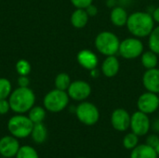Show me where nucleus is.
Instances as JSON below:
<instances>
[{"mask_svg": "<svg viewBox=\"0 0 159 158\" xmlns=\"http://www.w3.org/2000/svg\"><path fill=\"white\" fill-rule=\"evenodd\" d=\"M152 16H153V18H154L155 22H157V23H159V7H157L154 10V12H153Z\"/></svg>", "mask_w": 159, "mask_h": 158, "instance_id": "nucleus-33", "label": "nucleus"}, {"mask_svg": "<svg viewBox=\"0 0 159 158\" xmlns=\"http://www.w3.org/2000/svg\"><path fill=\"white\" fill-rule=\"evenodd\" d=\"M141 62L146 70L157 68L158 64V55L152 50L143 51V53L141 55Z\"/></svg>", "mask_w": 159, "mask_h": 158, "instance_id": "nucleus-20", "label": "nucleus"}, {"mask_svg": "<svg viewBox=\"0 0 159 158\" xmlns=\"http://www.w3.org/2000/svg\"><path fill=\"white\" fill-rule=\"evenodd\" d=\"M155 150H156V152H157V156H159V142H158V143L157 144V146L155 147Z\"/></svg>", "mask_w": 159, "mask_h": 158, "instance_id": "nucleus-35", "label": "nucleus"}, {"mask_svg": "<svg viewBox=\"0 0 159 158\" xmlns=\"http://www.w3.org/2000/svg\"><path fill=\"white\" fill-rule=\"evenodd\" d=\"M9 110H11V109H10L8 100H7V99L0 100V115H6L8 113Z\"/></svg>", "mask_w": 159, "mask_h": 158, "instance_id": "nucleus-29", "label": "nucleus"}, {"mask_svg": "<svg viewBox=\"0 0 159 158\" xmlns=\"http://www.w3.org/2000/svg\"><path fill=\"white\" fill-rule=\"evenodd\" d=\"M130 118L131 115L127 110L117 108L111 115V125L116 131H127L130 127Z\"/></svg>", "mask_w": 159, "mask_h": 158, "instance_id": "nucleus-11", "label": "nucleus"}, {"mask_svg": "<svg viewBox=\"0 0 159 158\" xmlns=\"http://www.w3.org/2000/svg\"><path fill=\"white\" fill-rule=\"evenodd\" d=\"M143 44L138 37H128L120 42L118 53L122 58L127 60H133L143 53Z\"/></svg>", "mask_w": 159, "mask_h": 158, "instance_id": "nucleus-7", "label": "nucleus"}, {"mask_svg": "<svg viewBox=\"0 0 159 158\" xmlns=\"http://www.w3.org/2000/svg\"><path fill=\"white\" fill-rule=\"evenodd\" d=\"M77 119L86 126H94L100 120V111L98 107L89 102H81L75 108Z\"/></svg>", "mask_w": 159, "mask_h": 158, "instance_id": "nucleus-6", "label": "nucleus"}, {"mask_svg": "<svg viewBox=\"0 0 159 158\" xmlns=\"http://www.w3.org/2000/svg\"><path fill=\"white\" fill-rule=\"evenodd\" d=\"M16 71L20 75H28L31 72V64L26 60H19L16 63Z\"/></svg>", "mask_w": 159, "mask_h": 158, "instance_id": "nucleus-27", "label": "nucleus"}, {"mask_svg": "<svg viewBox=\"0 0 159 158\" xmlns=\"http://www.w3.org/2000/svg\"><path fill=\"white\" fill-rule=\"evenodd\" d=\"M143 85L147 91L159 94V69L146 70L143 75Z\"/></svg>", "mask_w": 159, "mask_h": 158, "instance_id": "nucleus-13", "label": "nucleus"}, {"mask_svg": "<svg viewBox=\"0 0 159 158\" xmlns=\"http://www.w3.org/2000/svg\"><path fill=\"white\" fill-rule=\"evenodd\" d=\"M151 127L153 128V129L157 132V133H159V118L156 119L154 121V123L151 125Z\"/></svg>", "mask_w": 159, "mask_h": 158, "instance_id": "nucleus-34", "label": "nucleus"}, {"mask_svg": "<svg viewBox=\"0 0 159 158\" xmlns=\"http://www.w3.org/2000/svg\"><path fill=\"white\" fill-rule=\"evenodd\" d=\"M76 60L80 66H82L84 69L89 70V71L96 69L99 63L97 55L89 49L80 50L77 53Z\"/></svg>", "mask_w": 159, "mask_h": 158, "instance_id": "nucleus-14", "label": "nucleus"}, {"mask_svg": "<svg viewBox=\"0 0 159 158\" xmlns=\"http://www.w3.org/2000/svg\"><path fill=\"white\" fill-rule=\"evenodd\" d=\"M18 84H19V87L27 88L30 84V79L28 78L27 75H20L18 78Z\"/></svg>", "mask_w": 159, "mask_h": 158, "instance_id": "nucleus-32", "label": "nucleus"}, {"mask_svg": "<svg viewBox=\"0 0 159 158\" xmlns=\"http://www.w3.org/2000/svg\"><path fill=\"white\" fill-rule=\"evenodd\" d=\"M126 26L133 36L143 38L151 34L155 28V20L152 14L144 11H136L129 15Z\"/></svg>", "mask_w": 159, "mask_h": 158, "instance_id": "nucleus-1", "label": "nucleus"}, {"mask_svg": "<svg viewBox=\"0 0 159 158\" xmlns=\"http://www.w3.org/2000/svg\"><path fill=\"white\" fill-rule=\"evenodd\" d=\"M120 69V62L116 55L107 56L102 63V73L107 78L115 77Z\"/></svg>", "mask_w": 159, "mask_h": 158, "instance_id": "nucleus-15", "label": "nucleus"}, {"mask_svg": "<svg viewBox=\"0 0 159 158\" xmlns=\"http://www.w3.org/2000/svg\"><path fill=\"white\" fill-rule=\"evenodd\" d=\"M129 14L123 7H114L110 13V20L113 25L116 27H123L127 25Z\"/></svg>", "mask_w": 159, "mask_h": 158, "instance_id": "nucleus-16", "label": "nucleus"}, {"mask_svg": "<svg viewBox=\"0 0 159 158\" xmlns=\"http://www.w3.org/2000/svg\"><path fill=\"white\" fill-rule=\"evenodd\" d=\"M4 158H6V157H4Z\"/></svg>", "mask_w": 159, "mask_h": 158, "instance_id": "nucleus-38", "label": "nucleus"}, {"mask_svg": "<svg viewBox=\"0 0 159 158\" xmlns=\"http://www.w3.org/2000/svg\"><path fill=\"white\" fill-rule=\"evenodd\" d=\"M69 100L67 91L55 88L46 94L43 101L44 108L51 113H60L68 106Z\"/></svg>", "mask_w": 159, "mask_h": 158, "instance_id": "nucleus-5", "label": "nucleus"}, {"mask_svg": "<svg viewBox=\"0 0 159 158\" xmlns=\"http://www.w3.org/2000/svg\"><path fill=\"white\" fill-rule=\"evenodd\" d=\"M16 158H39V156L36 150L34 147L24 145L20 147L16 155Z\"/></svg>", "mask_w": 159, "mask_h": 158, "instance_id": "nucleus-25", "label": "nucleus"}, {"mask_svg": "<svg viewBox=\"0 0 159 158\" xmlns=\"http://www.w3.org/2000/svg\"><path fill=\"white\" fill-rule=\"evenodd\" d=\"M34 123L30 118L22 114L12 116L7 122V129L9 133L17 139L27 138L31 135Z\"/></svg>", "mask_w": 159, "mask_h": 158, "instance_id": "nucleus-4", "label": "nucleus"}, {"mask_svg": "<svg viewBox=\"0 0 159 158\" xmlns=\"http://www.w3.org/2000/svg\"><path fill=\"white\" fill-rule=\"evenodd\" d=\"M89 15L85 8H76L71 15V23L76 29L84 28L89 21Z\"/></svg>", "mask_w": 159, "mask_h": 158, "instance_id": "nucleus-18", "label": "nucleus"}, {"mask_svg": "<svg viewBox=\"0 0 159 158\" xmlns=\"http://www.w3.org/2000/svg\"><path fill=\"white\" fill-rule=\"evenodd\" d=\"M55 88L60 90H64L67 91L68 88L70 87L72 81L70 78V75L66 73H60L57 74L55 78Z\"/></svg>", "mask_w": 159, "mask_h": 158, "instance_id": "nucleus-22", "label": "nucleus"}, {"mask_svg": "<svg viewBox=\"0 0 159 158\" xmlns=\"http://www.w3.org/2000/svg\"><path fill=\"white\" fill-rule=\"evenodd\" d=\"M130 158H158L155 148L148 144H138L131 150Z\"/></svg>", "mask_w": 159, "mask_h": 158, "instance_id": "nucleus-17", "label": "nucleus"}, {"mask_svg": "<svg viewBox=\"0 0 159 158\" xmlns=\"http://www.w3.org/2000/svg\"><path fill=\"white\" fill-rule=\"evenodd\" d=\"M151 125L152 124H151L148 115L139 110L131 115L129 129L137 136L143 137L148 134V132L151 129Z\"/></svg>", "mask_w": 159, "mask_h": 158, "instance_id": "nucleus-8", "label": "nucleus"}, {"mask_svg": "<svg viewBox=\"0 0 159 158\" xmlns=\"http://www.w3.org/2000/svg\"><path fill=\"white\" fill-rule=\"evenodd\" d=\"M159 137L157 134H151L147 137L146 139V144H148L149 146L155 148L157 146V144L158 143Z\"/></svg>", "mask_w": 159, "mask_h": 158, "instance_id": "nucleus-30", "label": "nucleus"}, {"mask_svg": "<svg viewBox=\"0 0 159 158\" xmlns=\"http://www.w3.org/2000/svg\"><path fill=\"white\" fill-rule=\"evenodd\" d=\"M85 9H86V11H87L89 17H95V16H97V14H98V12H99L98 7H97L95 5H93V4L89 5V6L87 7Z\"/></svg>", "mask_w": 159, "mask_h": 158, "instance_id": "nucleus-31", "label": "nucleus"}, {"mask_svg": "<svg viewBox=\"0 0 159 158\" xmlns=\"http://www.w3.org/2000/svg\"><path fill=\"white\" fill-rule=\"evenodd\" d=\"M122 143H123V146L125 147V149L131 151L139 144V136H137L135 133H133L131 131L125 135Z\"/></svg>", "mask_w": 159, "mask_h": 158, "instance_id": "nucleus-24", "label": "nucleus"}, {"mask_svg": "<svg viewBox=\"0 0 159 158\" xmlns=\"http://www.w3.org/2000/svg\"><path fill=\"white\" fill-rule=\"evenodd\" d=\"M32 139L35 143H43L46 142L48 138V129L46 126L42 123H36L34 124L32 133H31Z\"/></svg>", "mask_w": 159, "mask_h": 158, "instance_id": "nucleus-19", "label": "nucleus"}, {"mask_svg": "<svg viewBox=\"0 0 159 158\" xmlns=\"http://www.w3.org/2000/svg\"><path fill=\"white\" fill-rule=\"evenodd\" d=\"M77 158H86V157H77Z\"/></svg>", "mask_w": 159, "mask_h": 158, "instance_id": "nucleus-36", "label": "nucleus"}, {"mask_svg": "<svg viewBox=\"0 0 159 158\" xmlns=\"http://www.w3.org/2000/svg\"><path fill=\"white\" fill-rule=\"evenodd\" d=\"M148 46L150 50L159 55V25L155 27L148 35Z\"/></svg>", "mask_w": 159, "mask_h": 158, "instance_id": "nucleus-23", "label": "nucleus"}, {"mask_svg": "<svg viewBox=\"0 0 159 158\" xmlns=\"http://www.w3.org/2000/svg\"><path fill=\"white\" fill-rule=\"evenodd\" d=\"M12 92V86L8 79L0 78V100L7 99Z\"/></svg>", "mask_w": 159, "mask_h": 158, "instance_id": "nucleus-26", "label": "nucleus"}, {"mask_svg": "<svg viewBox=\"0 0 159 158\" xmlns=\"http://www.w3.org/2000/svg\"><path fill=\"white\" fill-rule=\"evenodd\" d=\"M138 110L146 114L151 115L157 111L159 108L158 95L150 91H146L143 93L137 101Z\"/></svg>", "mask_w": 159, "mask_h": 158, "instance_id": "nucleus-10", "label": "nucleus"}, {"mask_svg": "<svg viewBox=\"0 0 159 158\" xmlns=\"http://www.w3.org/2000/svg\"><path fill=\"white\" fill-rule=\"evenodd\" d=\"M74 7L76 8H86L92 4L93 0H70Z\"/></svg>", "mask_w": 159, "mask_h": 158, "instance_id": "nucleus-28", "label": "nucleus"}, {"mask_svg": "<svg viewBox=\"0 0 159 158\" xmlns=\"http://www.w3.org/2000/svg\"><path fill=\"white\" fill-rule=\"evenodd\" d=\"M70 99L76 102L86 101L91 94V86L84 80H75L67 89Z\"/></svg>", "mask_w": 159, "mask_h": 158, "instance_id": "nucleus-9", "label": "nucleus"}, {"mask_svg": "<svg viewBox=\"0 0 159 158\" xmlns=\"http://www.w3.org/2000/svg\"><path fill=\"white\" fill-rule=\"evenodd\" d=\"M94 44L96 49L101 54L107 57L116 55L118 52L120 40L115 33L102 31L97 34Z\"/></svg>", "mask_w": 159, "mask_h": 158, "instance_id": "nucleus-3", "label": "nucleus"}, {"mask_svg": "<svg viewBox=\"0 0 159 158\" xmlns=\"http://www.w3.org/2000/svg\"><path fill=\"white\" fill-rule=\"evenodd\" d=\"M28 117L34 123H42L46 117V109L41 106H34L29 111Z\"/></svg>", "mask_w": 159, "mask_h": 158, "instance_id": "nucleus-21", "label": "nucleus"}, {"mask_svg": "<svg viewBox=\"0 0 159 158\" xmlns=\"http://www.w3.org/2000/svg\"><path fill=\"white\" fill-rule=\"evenodd\" d=\"M20 147L19 141L12 135L5 136L0 139V155L3 157L12 158L16 156Z\"/></svg>", "mask_w": 159, "mask_h": 158, "instance_id": "nucleus-12", "label": "nucleus"}, {"mask_svg": "<svg viewBox=\"0 0 159 158\" xmlns=\"http://www.w3.org/2000/svg\"><path fill=\"white\" fill-rule=\"evenodd\" d=\"M10 109L17 114H24L31 110L34 106L35 95L34 91L27 88L19 87L11 92L8 97Z\"/></svg>", "mask_w": 159, "mask_h": 158, "instance_id": "nucleus-2", "label": "nucleus"}, {"mask_svg": "<svg viewBox=\"0 0 159 158\" xmlns=\"http://www.w3.org/2000/svg\"><path fill=\"white\" fill-rule=\"evenodd\" d=\"M157 95H158V100H159V94H157Z\"/></svg>", "mask_w": 159, "mask_h": 158, "instance_id": "nucleus-37", "label": "nucleus"}]
</instances>
